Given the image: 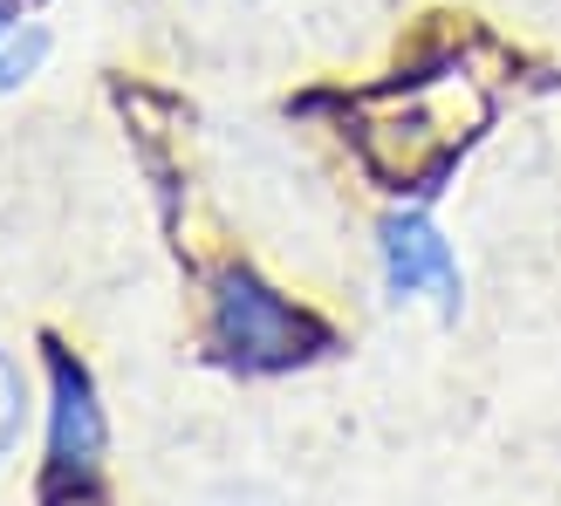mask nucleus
<instances>
[{"label":"nucleus","mask_w":561,"mask_h":506,"mask_svg":"<svg viewBox=\"0 0 561 506\" xmlns=\"http://www.w3.org/2000/svg\"><path fill=\"white\" fill-rule=\"evenodd\" d=\"M383 261H390V288H404V295L432 288L438 308H459V261L425 219H390L383 227Z\"/></svg>","instance_id":"obj_3"},{"label":"nucleus","mask_w":561,"mask_h":506,"mask_svg":"<svg viewBox=\"0 0 561 506\" xmlns=\"http://www.w3.org/2000/svg\"><path fill=\"white\" fill-rule=\"evenodd\" d=\"M219 343L247 370H280V363H301L322 343V329L295 315L280 295H267L254 274H227L219 280Z\"/></svg>","instance_id":"obj_2"},{"label":"nucleus","mask_w":561,"mask_h":506,"mask_svg":"<svg viewBox=\"0 0 561 506\" xmlns=\"http://www.w3.org/2000/svg\"><path fill=\"white\" fill-rule=\"evenodd\" d=\"M466 124H480V110H432V90H411L363 124V151L390 185H425L466 145Z\"/></svg>","instance_id":"obj_1"},{"label":"nucleus","mask_w":561,"mask_h":506,"mask_svg":"<svg viewBox=\"0 0 561 506\" xmlns=\"http://www.w3.org/2000/svg\"><path fill=\"white\" fill-rule=\"evenodd\" d=\"M14 432H21V377H14V363L0 356V452L14 445Z\"/></svg>","instance_id":"obj_5"},{"label":"nucleus","mask_w":561,"mask_h":506,"mask_svg":"<svg viewBox=\"0 0 561 506\" xmlns=\"http://www.w3.org/2000/svg\"><path fill=\"white\" fill-rule=\"evenodd\" d=\"M103 445V425H96V404H90V383H82V370H69V363H55V459L62 465H90Z\"/></svg>","instance_id":"obj_4"}]
</instances>
